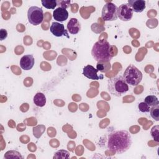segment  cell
<instances>
[{
    "instance_id": "6da1fadb",
    "label": "cell",
    "mask_w": 159,
    "mask_h": 159,
    "mask_svg": "<svg viewBox=\"0 0 159 159\" xmlns=\"http://www.w3.org/2000/svg\"><path fill=\"white\" fill-rule=\"evenodd\" d=\"M132 144L130 134L125 130H115L107 136V148L117 154H121L127 151Z\"/></svg>"
},
{
    "instance_id": "7a4b0ae2",
    "label": "cell",
    "mask_w": 159,
    "mask_h": 159,
    "mask_svg": "<svg viewBox=\"0 0 159 159\" xmlns=\"http://www.w3.org/2000/svg\"><path fill=\"white\" fill-rule=\"evenodd\" d=\"M112 46L107 40H99L93 46L91 55L97 61H110L114 56L112 52Z\"/></svg>"
},
{
    "instance_id": "3957f363",
    "label": "cell",
    "mask_w": 159,
    "mask_h": 159,
    "mask_svg": "<svg viewBox=\"0 0 159 159\" xmlns=\"http://www.w3.org/2000/svg\"><path fill=\"white\" fill-rule=\"evenodd\" d=\"M107 89L112 95L120 97L127 93L129 88L123 76L117 75L108 80Z\"/></svg>"
},
{
    "instance_id": "277c9868",
    "label": "cell",
    "mask_w": 159,
    "mask_h": 159,
    "mask_svg": "<svg viewBox=\"0 0 159 159\" xmlns=\"http://www.w3.org/2000/svg\"><path fill=\"white\" fill-rule=\"evenodd\" d=\"M143 75L142 72L132 64L129 65L124 73L123 78L127 84L130 86H137L142 81Z\"/></svg>"
},
{
    "instance_id": "5b68a950",
    "label": "cell",
    "mask_w": 159,
    "mask_h": 159,
    "mask_svg": "<svg viewBox=\"0 0 159 159\" xmlns=\"http://www.w3.org/2000/svg\"><path fill=\"white\" fill-rule=\"evenodd\" d=\"M117 6L111 2H107L102 7L101 12V18L104 21H114L117 20Z\"/></svg>"
},
{
    "instance_id": "8992f818",
    "label": "cell",
    "mask_w": 159,
    "mask_h": 159,
    "mask_svg": "<svg viewBox=\"0 0 159 159\" xmlns=\"http://www.w3.org/2000/svg\"><path fill=\"white\" fill-rule=\"evenodd\" d=\"M27 17L29 22L32 25H39L43 20V11L41 7L37 6H31L28 9Z\"/></svg>"
},
{
    "instance_id": "52a82bcc",
    "label": "cell",
    "mask_w": 159,
    "mask_h": 159,
    "mask_svg": "<svg viewBox=\"0 0 159 159\" xmlns=\"http://www.w3.org/2000/svg\"><path fill=\"white\" fill-rule=\"evenodd\" d=\"M134 11L128 3H124L117 9V17L122 21H129L132 19Z\"/></svg>"
},
{
    "instance_id": "ba28073f",
    "label": "cell",
    "mask_w": 159,
    "mask_h": 159,
    "mask_svg": "<svg viewBox=\"0 0 159 159\" xmlns=\"http://www.w3.org/2000/svg\"><path fill=\"white\" fill-rule=\"evenodd\" d=\"M50 30L54 36L58 37L68 35L66 30L65 29L64 25L58 22H52L50 27Z\"/></svg>"
},
{
    "instance_id": "9c48e42d",
    "label": "cell",
    "mask_w": 159,
    "mask_h": 159,
    "mask_svg": "<svg viewBox=\"0 0 159 159\" xmlns=\"http://www.w3.org/2000/svg\"><path fill=\"white\" fill-rule=\"evenodd\" d=\"M35 60L32 55H25L20 60V66L24 70H29L34 65Z\"/></svg>"
},
{
    "instance_id": "30bf717a",
    "label": "cell",
    "mask_w": 159,
    "mask_h": 159,
    "mask_svg": "<svg viewBox=\"0 0 159 159\" xmlns=\"http://www.w3.org/2000/svg\"><path fill=\"white\" fill-rule=\"evenodd\" d=\"M99 71L96 68L90 65L85 66L83 68V74L86 78L92 80H98L99 77L98 76L97 73Z\"/></svg>"
},
{
    "instance_id": "8fae6325",
    "label": "cell",
    "mask_w": 159,
    "mask_h": 159,
    "mask_svg": "<svg viewBox=\"0 0 159 159\" xmlns=\"http://www.w3.org/2000/svg\"><path fill=\"white\" fill-rule=\"evenodd\" d=\"M135 12H142L146 7V2L144 0H128L127 2Z\"/></svg>"
},
{
    "instance_id": "7c38bea8",
    "label": "cell",
    "mask_w": 159,
    "mask_h": 159,
    "mask_svg": "<svg viewBox=\"0 0 159 159\" xmlns=\"http://www.w3.org/2000/svg\"><path fill=\"white\" fill-rule=\"evenodd\" d=\"M68 12L66 9L61 7H57L53 11V17L58 22H63L68 17Z\"/></svg>"
},
{
    "instance_id": "4fadbf2b",
    "label": "cell",
    "mask_w": 159,
    "mask_h": 159,
    "mask_svg": "<svg viewBox=\"0 0 159 159\" xmlns=\"http://www.w3.org/2000/svg\"><path fill=\"white\" fill-rule=\"evenodd\" d=\"M68 31L71 34H77L81 30V24L76 18H71L67 24Z\"/></svg>"
},
{
    "instance_id": "5bb4252c",
    "label": "cell",
    "mask_w": 159,
    "mask_h": 159,
    "mask_svg": "<svg viewBox=\"0 0 159 159\" xmlns=\"http://www.w3.org/2000/svg\"><path fill=\"white\" fill-rule=\"evenodd\" d=\"M34 102L38 107H43L46 104V97L42 93H37L34 97Z\"/></svg>"
},
{
    "instance_id": "9a60e30c",
    "label": "cell",
    "mask_w": 159,
    "mask_h": 159,
    "mask_svg": "<svg viewBox=\"0 0 159 159\" xmlns=\"http://www.w3.org/2000/svg\"><path fill=\"white\" fill-rule=\"evenodd\" d=\"M111 68V65L110 61H98L96 64V69L102 72L106 73Z\"/></svg>"
},
{
    "instance_id": "2e32d148",
    "label": "cell",
    "mask_w": 159,
    "mask_h": 159,
    "mask_svg": "<svg viewBox=\"0 0 159 159\" xmlns=\"http://www.w3.org/2000/svg\"><path fill=\"white\" fill-rule=\"evenodd\" d=\"M144 102L147 103L149 106L153 107L156 106H159V101L157 97L155 95L147 96L144 100Z\"/></svg>"
},
{
    "instance_id": "e0dca14e",
    "label": "cell",
    "mask_w": 159,
    "mask_h": 159,
    "mask_svg": "<svg viewBox=\"0 0 159 159\" xmlns=\"http://www.w3.org/2000/svg\"><path fill=\"white\" fill-rule=\"evenodd\" d=\"M4 158L6 159L9 158H23L20 153L16 150H9L4 154Z\"/></svg>"
},
{
    "instance_id": "ac0fdd59",
    "label": "cell",
    "mask_w": 159,
    "mask_h": 159,
    "mask_svg": "<svg viewBox=\"0 0 159 159\" xmlns=\"http://www.w3.org/2000/svg\"><path fill=\"white\" fill-rule=\"evenodd\" d=\"M41 3L47 9H55V7L57 6L56 0H42L41 1Z\"/></svg>"
},
{
    "instance_id": "d6986e66",
    "label": "cell",
    "mask_w": 159,
    "mask_h": 159,
    "mask_svg": "<svg viewBox=\"0 0 159 159\" xmlns=\"http://www.w3.org/2000/svg\"><path fill=\"white\" fill-rule=\"evenodd\" d=\"M53 158H62V159L68 158H70V153L66 150H60L57 151L55 153Z\"/></svg>"
},
{
    "instance_id": "ffe728a7",
    "label": "cell",
    "mask_w": 159,
    "mask_h": 159,
    "mask_svg": "<svg viewBox=\"0 0 159 159\" xmlns=\"http://www.w3.org/2000/svg\"><path fill=\"white\" fill-rule=\"evenodd\" d=\"M150 116L156 121L159 120V106H153L150 109Z\"/></svg>"
},
{
    "instance_id": "44dd1931",
    "label": "cell",
    "mask_w": 159,
    "mask_h": 159,
    "mask_svg": "<svg viewBox=\"0 0 159 159\" xmlns=\"http://www.w3.org/2000/svg\"><path fill=\"white\" fill-rule=\"evenodd\" d=\"M150 134L152 137L157 142H159V125H156L153 126L150 131Z\"/></svg>"
},
{
    "instance_id": "7402d4cb",
    "label": "cell",
    "mask_w": 159,
    "mask_h": 159,
    "mask_svg": "<svg viewBox=\"0 0 159 159\" xmlns=\"http://www.w3.org/2000/svg\"><path fill=\"white\" fill-rule=\"evenodd\" d=\"M138 108L139 111L142 112H149L150 109V106H149L145 102H141L139 104Z\"/></svg>"
},
{
    "instance_id": "603a6c76",
    "label": "cell",
    "mask_w": 159,
    "mask_h": 159,
    "mask_svg": "<svg viewBox=\"0 0 159 159\" xmlns=\"http://www.w3.org/2000/svg\"><path fill=\"white\" fill-rule=\"evenodd\" d=\"M57 4L58 7H61L66 9L70 7V0H58L57 1Z\"/></svg>"
},
{
    "instance_id": "cb8c5ba5",
    "label": "cell",
    "mask_w": 159,
    "mask_h": 159,
    "mask_svg": "<svg viewBox=\"0 0 159 159\" xmlns=\"http://www.w3.org/2000/svg\"><path fill=\"white\" fill-rule=\"evenodd\" d=\"M7 37V32L4 29H1L0 30V40H3Z\"/></svg>"
}]
</instances>
